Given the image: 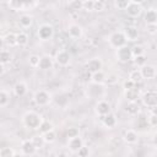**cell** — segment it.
<instances>
[{
  "label": "cell",
  "instance_id": "1",
  "mask_svg": "<svg viewBox=\"0 0 157 157\" xmlns=\"http://www.w3.org/2000/svg\"><path fill=\"white\" fill-rule=\"evenodd\" d=\"M43 120H44V119L42 118V115L38 114V113L34 112V110H29V112L25 113V115L22 117V124H23L26 128L32 129V130L39 129V126H40V124H42Z\"/></svg>",
  "mask_w": 157,
  "mask_h": 157
},
{
  "label": "cell",
  "instance_id": "2",
  "mask_svg": "<svg viewBox=\"0 0 157 157\" xmlns=\"http://www.w3.org/2000/svg\"><path fill=\"white\" fill-rule=\"evenodd\" d=\"M126 42H128V39H126V37H125V34H124V31H115V32H113V33L109 36V38H108L109 45H110L112 48H114V49H118V48L125 45Z\"/></svg>",
  "mask_w": 157,
  "mask_h": 157
},
{
  "label": "cell",
  "instance_id": "3",
  "mask_svg": "<svg viewBox=\"0 0 157 157\" xmlns=\"http://www.w3.org/2000/svg\"><path fill=\"white\" fill-rule=\"evenodd\" d=\"M33 101L39 107H45L52 102V94L47 90H37L33 94Z\"/></svg>",
  "mask_w": 157,
  "mask_h": 157
},
{
  "label": "cell",
  "instance_id": "4",
  "mask_svg": "<svg viewBox=\"0 0 157 157\" xmlns=\"http://www.w3.org/2000/svg\"><path fill=\"white\" fill-rule=\"evenodd\" d=\"M37 34H38V38L40 40H49L53 38L54 36V28L52 25L49 23H42L39 27H38V31H37Z\"/></svg>",
  "mask_w": 157,
  "mask_h": 157
},
{
  "label": "cell",
  "instance_id": "5",
  "mask_svg": "<svg viewBox=\"0 0 157 157\" xmlns=\"http://www.w3.org/2000/svg\"><path fill=\"white\" fill-rule=\"evenodd\" d=\"M115 58H117V60L120 61V63H128V61H130V60L134 58V56H132L131 48L128 47L126 44L123 45V47H120V48H118L117 52H115Z\"/></svg>",
  "mask_w": 157,
  "mask_h": 157
},
{
  "label": "cell",
  "instance_id": "6",
  "mask_svg": "<svg viewBox=\"0 0 157 157\" xmlns=\"http://www.w3.org/2000/svg\"><path fill=\"white\" fill-rule=\"evenodd\" d=\"M55 63L59 65V66H61V67H66V66H69V64H70V61H71V56H70V54L66 52V50H64V49H60V50H58L56 52V54H55Z\"/></svg>",
  "mask_w": 157,
  "mask_h": 157
},
{
  "label": "cell",
  "instance_id": "7",
  "mask_svg": "<svg viewBox=\"0 0 157 157\" xmlns=\"http://www.w3.org/2000/svg\"><path fill=\"white\" fill-rule=\"evenodd\" d=\"M66 31H67L69 37L72 38V39H78V38H81L82 34H83L82 27H81L80 25H77V23H70V25L67 26V29H66Z\"/></svg>",
  "mask_w": 157,
  "mask_h": 157
},
{
  "label": "cell",
  "instance_id": "8",
  "mask_svg": "<svg viewBox=\"0 0 157 157\" xmlns=\"http://www.w3.org/2000/svg\"><path fill=\"white\" fill-rule=\"evenodd\" d=\"M83 146V140L78 136H74V137H70L67 140V148L72 152V153H77V151Z\"/></svg>",
  "mask_w": 157,
  "mask_h": 157
},
{
  "label": "cell",
  "instance_id": "9",
  "mask_svg": "<svg viewBox=\"0 0 157 157\" xmlns=\"http://www.w3.org/2000/svg\"><path fill=\"white\" fill-rule=\"evenodd\" d=\"M140 71H141L142 78L145 80H152L157 76V69L153 65H144L140 67Z\"/></svg>",
  "mask_w": 157,
  "mask_h": 157
},
{
  "label": "cell",
  "instance_id": "10",
  "mask_svg": "<svg viewBox=\"0 0 157 157\" xmlns=\"http://www.w3.org/2000/svg\"><path fill=\"white\" fill-rule=\"evenodd\" d=\"M142 102L148 108H151L153 105H157V92L156 91H152V90L151 91H147L144 94V97H142Z\"/></svg>",
  "mask_w": 157,
  "mask_h": 157
},
{
  "label": "cell",
  "instance_id": "11",
  "mask_svg": "<svg viewBox=\"0 0 157 157\" xmlns=\"http://www.w3.org/2000/svg\"><path fill=\"white\" fill-rule=\"evenodd\" d=\"M96 113L101 118L105 117L107 114L110 113V104L107 101H103V99L102 101H98L97 104H96Z\"/></svg>",
  "mask_w": 157,
  "mask_h": 157
},
{
  "label": "cell",
  "instance_id": "12",
  "mask_svg": "<svg viewBox=\"0 0 157 157\" xmlns=\"http://www.w3.org/2000/svg\"><path fill=\"white\" fill-rule=\"evenodd\" d=\"M123 140H124L128 145H135V144L139 142V134H137L134 129H128V130L124 131Z\"/></svg>",
  "mask_w": 157,
  "mask_h": 157
},
{
  "label": "cell",
  "instance_id": "13",
  "mask_svg": "<svg viewBox=\"0 0 157 157\" xmlns=\"http://www.w3.org/2000/svg\"><path fill=\"white\" fill-rule=\"evenodd\" d=\"M102 66H103V63H102V60L99 58H92L86 64V67H87L88 72H91V74L102 70Z\"/></svg>",
  "mask_w": 157,
  "mask_h": 157
},
{
  "label": "cell",
  "instance_id": "14",
  "mask_svg": "<svg viewBox=\"0 0 157 157\" xmlns=\"http://www.w3.org/2000/svg\"><path fill=\"white\" fill-rule=\"evenodd\" d=\"M125 11H126V13H128L129 17H131V18H136V17H139V16L141 15V12H142V7H141L140 4L130 2V5L128 6V9H126Z\"/></svg>",
  "mask_w": 157,
  "mask_h": 157
},
{
  "label": "cell",
  "instance_id": "15",
  "mask_svg": "<svg viewBox=\"0 0 157 157\" xmlns=\"http://www.w3.org/2000/svg\"><path fill=\"white\" fill-rule=\"evenodd\" d=\"M36 147L32 142V140H25L22 141L21 144V153L22 155H26V156H29V155H33L36 152Z\"/></svg>",
  "mask_w": 157,
  "mask_h": 157
},
{
  "label": "cell",
  "instance_id": "16",
  "mask_svg": "<svg viewBox=\"0 0 157 157\" xmlns=\"http://www.w3.org/2000/svg\"><path fill=\"white\" fill-rule=\"evenodd\" d=\"M53 65H54V60H53V58L50 56V55H42L40 56V60H39V69L40 70H49V69H52L53 67Z\"/></svg>",
  "mask_w": 157,
  "mask_h": 157
},
{
  "label": "cell",
  "instance_id": "17",
  "mask_svg": "<svg viewBox=\"0 0 157 157\" xmlns=\"http://www.w3.org/2000/svg\"><path fill=\"white\" fill-rule=\"evenodd\" d=\"M124 34H125L126 39L130 40V42H135L139 38V31L135 26H128L124 29Z\"/></svg>",
  "mask_w": 157,
  "mask_h": 157
},
{
  "label": "cell",
  "instance_id": "18",
  "mask_svg": "<svg viewBox=\"0 0 157 157\" xmlns=\"http://www.w3.org/2000/svg\"><path fill=\"white\" fill-rule=\"evenodd\" d=\"M12 91H13V94L17 96V97H22L27 93V85L22 81H18L13 85L12 87Z\"/></svg>",
  "mask_w": 157,
  "mask_h": 157
},
{
  "label": "cell",
  "instance_id": "19",
  "mask_svg": "<svg viewBox=\"0 0 157 157\" xmlns=\"http://www.w3.org/2000/svg\"><path fill=\"white\" fill-rule=\"evenodd\" d=\"M102 124L108 129H113L117 125V117L113 113H109L102 118Z\"/></svg>",
  "mask_w": 157,
  "mask_h": 157
},
{
  "label": "cell",
  "instance_id": "20",
  "mask_svg": "<svg viewBox=\"0 0 157 157\" xmlns=\"http://www.w3.org/2000/svg\"><path fill=\"white\" fill-rule=\"evenodd\" d=\"M32 23H33V17L29 13H22L18 17V25L22 28H29L32 26Z\"/></svg>",
  "mask_w": 157,
  "mask_h": 157
},
{
  "label": "cell",
  "instance_id": "21",
  "mask_svg": "<svg viewBox=\"0 0 157 157\" xmlns=\"http://www.w3.org/2000/svg\"><path fill=\"white\" fill-rule=\"evenodd\" d=\"M105 74L102 71V70H99V71H97V72H93V74H91V82L93 83V85H102V83H104L105 82Z\"/></svg>",
  "mask_w": 157,
  "mask_h": 157
},
{
  "label": "cell",
  "instance_id": "22",
  "mask_svg": "<svg viewBox=\"0 0 157 157\" xmlns=\"http://www.w3.org/2000/svg\"><path fill=\"white\" fill-rule=\"evenodd\" d=\"M145 21L146 25H157V10L150 9L145 13Z\"/></svg>",
  "mask_w": 157,
  "mask_h": 157
},
{
  "label": "cell",
  "instance_id": "23",
  "mask_svg": "<svg viewBox=\"0 0 157 157\" xmlns=\"http://www.w3.org/2000/svg\"><path fill=\"white\" fill-rule=\"evenodd\" d=\"M12 61V54L10 53V50H7V49H1V52H0V63H1V65H7V64H10Z\"/></svg>",
  "mask_w": 157,
  "mask_h": 157
},
{
  "label": "cell",
  "instance_id": "24",
  "mask_svg": "<svg viewBox=\"0 0 157 157\" xmlns=\"http://www.w3.org/2000/svg\"><path fill=\"white\" fill-rule=\"evenodd\" d=\"M7 5L12 11H22L25 7V0H7Z\"/></svg>",
  "mask_w": 157,
  "mask_h": 157
},
{
  "label": "cell",
  "instance_id": "25",
  "mask_svg": "<svg viewBox=\"0 0 157 157\" xmlns=\"http://www.w3.org/2000/svg\"><path fill=\"white\" fill-rule=\"evenodd\" d=\"M2 40H4V43L7 47H15V45H17V37H16V33H13V32H9L2 38Z\"/></svg>",
  "mask_w": 157,
  "mask_h": 157
},
{
  "label": "cell",
  "instance_id": "26",
  "mask_svg": "<svg viewBox=\"0 0 157 157\" xmlns=\"http://www.w3.org/2000/svg\"><path fill=\"white\" fill-rule=\"evenodd\" d=\"M124 94H125V98H126L129 102H137L139 91H137L135 87H134V88H130V90H125Z\"/></svg>",
  "mask_w": 157,
  "mask_h": 157
},
{
  "label": "cell",
  "instance_id": "27",
  "mask_svg": "<svg viewBox=\"0 0 157 157\" xmlns=\"http://www.w3.org/2000/svg\"><path fill=\"white\" fill-rule=\"evenodd\" d=\"M10 102V93L6 91V90H1L0 91V107L1 108H5Z\"/></svg>",
  "mask_w": 157,
  "mask_h": 157
},
{
  "label": "cell",
  "instance_id": "28",
  "mask_svg": "<svg viewBox=\"0 0 157 157\" xmlns=\"http://www.w3.org/2000/svg\"><path fill=\"white\" fill-rule=\"evenodd\" d=\"M126 113L130 114V115H136L140 110V107L137 104V102H129L128 105H126Z\"/></svg>",
  "mask_w": 157,
  "mask_h": 157
},
{
  "label": "cell",
  "instance_id": "29",
  "mask_svg": "<svg viewBox=\"0 0 157 157\" xmlns=\"http://www.w3.org/2000/svg\"><path fill=\"white\" fill-rule=\"evenodd\" d=\"M16 37H17V45H20V47L27 45V43H28V36H27V33L18 32V33H16Z\"/></svg>",
  "mask_w": 157,
  "mask_h": 157
},
{
  "label": "cell",
  "instance_id": "30",
  "mask_svg": "<svg viewBox=\"0 0 157 157\" xmlns=\"http://www.w3.org/2000/svg\"><path fill=\"white\" fill-rule=\"evenodd\" d=\"M129 78H130L131 81H134L136 85H137L139 82H141V80H142V75H141L140 69H135V70H132V71L129 74Z\"/></svg>",
  "mask_w": 157,
  "mask_h": 157
},
{
  "label": "cell",
  "instance_id": "31",
  "mask_svg": "<svg viewBox=\"0 0 157 157\" xmlns=\"http://www.w3.org/2000/svg\"><path fill=\"white\" fill-rule=\"evenodd\" d=\"M42 135H43V137H44L45 144H53V142L56 140V132H55L54 129L50 130V131H47V132H44V134H42Z\"/></svg>",
  "mask_w": 157,
  "mask_h": 157
},
{
  "label": "cell",
  "instance_id": "32",
  "mask_svg": "<svg viewBox=\"0 0 157 157\" xmlns=\"http://www.w3.org/2000/svg\"><path fill=\"white\" fill-rule=\"evenodd\" d=\"M31 140H32V142H33V145H34V147H36L37 150H38V148H42L43 145L45 144L43 135H36V136H33Z\"/></svg>",
  "mask_w": 157,
  "mask_h": 157
},
{
  "label": "cell",
  "instance_id": "33",
  "mask_svg": "<svg viewBox=\"0 0 157 157\" xmlns=\"http://www.w3.org/2000/svg\"><path fill=\"white\" fill-rule=\"evenodd\" d=\"M69 7L74 11H80L83 9V0H70Z\"/></svg>",
  "mask_w": 157,
  "mask_h": 157
},
{
  "label": "cell",
  "instance_id": "34",
  "mask_svg": "<svg viewBox=\"0 0 157 157\" xmlns=\"http://www.w3.org/2000/svg\"><path fill=\"white\" fill-rule=\"evenodd\" d=\"M53 129H54V125H53L49 120H43L42 124H40V126H39V131H40V134H44V132L50 131V130H53Z\"/></svg>",
  "mask_w": 157,
  "mask_h": 157
},
{
  "label": "cell",
  "instance_id": "35",
  "mask_svg": "<svg viewBox=\"0 0 157 157\" xmlns=\"http://www.w3.org/2000/svg\"><path fill=\"white\" fill-rule=\"evenodd\" d=\"M130 2V0H114V7L118 10H126Z\"/></svg>",
  "mask_w": 157,
  "mask_h": 157
},
{
  "label": "cell",
  "instance_id": "36",
  "mask_svg": "<svg viewBox=\"0 0 157 157\" xmlns=\"http://www.w3.org/2000/svg\"><path fill=\"white\" fill-rule=\"evenodd\" d=\"M54 99H55V103H56L59 107H61V108L66 107L67 103H69V99H67L66 96H64V94H56V97H55Z\"/></svg>",
  "mask_w": 157,
  "mask_h": 157
},
{
  "label": "cell",
  "instance_id": "37",
  "mask_svg": "<svg viewBox=\"0 0 157 157\" xmlns=\"http://www.w3.org/2000/svg\"><path fill=\"white\" fill-rule=\"evenodd\" d=\"M17 153L11 148V147H2L0 150V157H13Z\"/></svg>",
  "mask_w": 157,
  "mask_h": 157
},
{
  "label": "cell",
  "instance_id": "38",
  "mask_svg": "<svg viewBox=\"0 0 157 157\" xmlns=\"http://www.w3.org/2000/svg\"><path fill=\"white\" fill-rule=\"evenodd\" d=\"M146 60H147V58H146L145 54H141V55H137V56L134 58V63H135V65L139 66V67L146 65Z\"/></svg>",
  "mask_w": 157,
  "mask_h": 157
},
{
  "label": "cell",
  "instance_id": "39",
  "mask_svg": "<svg viewBox=\"0 0 157 157\" xmlns=\"http://www.w3.org/2000/svg\"><path fill=\"white\" fill-rule=\"evenodd\" d=\"M39 60H40V56L33 54V55H31V56L28 58V64H29V66H32V67H38V66H39Z\"/></svg>",
  "mask_w": 157,
  "mask_h": 157
},
{
  "label": "cell",
  "instance_id": "40",
  "mask_svg": "<svg viewBox=\"0 0 157 157\" xmlns=\"http://www.w3.org/2000/svg\"><path fill=\"white\" fill-rule=\"evenodd\" d=\"M118 75L117 74H109L107 77H105V82L104 83H107L108 86H113V85H115V83H118Z\"/></svg>",
  "mask_w": 157,
  "mask_h": 157
},
{
  "label": "cell",
  "instance_id": "41",
  "mask_svg": "<svg viewBox=\"0 0 157 157\" xmlns=\"http://www.w3.org/2000/svg\"><path fill=\"white\" fill-rule=\"evenodd\" d=\"M87 12L94 11V0H83V9Z\"/></svg>",
  "mask_w": 157,
  "mask_h": 157
},
{
  "label": "cell",
  "instance_id": "42",
  "mask_svg": "<svg viewBox=\"0 0 157 157\" xmlns=\"http://www.w3.org/2000/svg\"><path fill=\"white\" fill-rule=\"evenodd\" d=\"M105 10V2L102 0H94V11L96 12H102Z\"/></svg>",
  "mask_w": 157,
  "mask_h": 157
},
{
  "label": "cell",
  "instance_id": "43",
  "mask_svg": "<svg viewBox=\"0 0 157 157\" xmlns=\"http://www.w3.org/2000/svg\"><path fill=\"white\" fill-rule=\"evenodd\" d=\"M131 52H132V56H137V55H141V54H145V50L141 45H135L131 48Z\"/></svg>",
  "mask_w": 157,
  "mask_h": 157
},
{
  "label": "cell",
  "instance_id": "44",
  "mask_svg": "<svg viewBox=\"0 0 157 157\" xmlns=\"http://www.w3.org/2000/svg\"><path fill=\"white\" fill-rule=\"evenodd\" d=\"M80 135V131H78V129L77 128H69L67 129V131H66V136H67V139H70V137H74V136H78Z\"/></svg>",
  "mask_w": 157,
  "mask_h": 157
},
{
  "label": "cell",
  "instance_id": "45",
  "mask_svg": "<svg viewBox=\"0 0 157 157\" xmlns=\"http://www.w3.org/2000/svg\"><path fill=\"white\" fill-rule=\"evenodd\" d=\"M90 148L88 147H86V146H82L78 151H77V155L78 156H81V157H86V156H90Z\"/></svg>",
  "mask_w": 157,
  "mask_h": 157
},
{
  "label": "cell",
  "instance_id": "46",
  "mask_svg": "<svg viewBox=\"0 0 157 157\" xmlns=\"http://www.w3.org/2000/svg\"><path fill=\"white\" fill-rule=\"evenodd\" d=\"M147 123L150 126H157V115L156 114H150L148 119H147Z\"/></svg>",
  "mask_w": 157,
  "mask_h": 157
},
{
  "label": "cell",
  "instance_id": "47",
  "mask_svg": "<svg viewBox=\"0 0 157 157\" xmlns=\"http://www.w3.org/2000/svg\"><path fill=\"white\" fill-rule=\"evenodd\" d=\"M135 86H136V83H135L134 81H131L130 78L125 80V81H124V83H123V87H124V90H130V88H134Z\"/></svg>",
  "mask_w": 157,
  "mask_h": 157
},
{
  "label": "cell",
  "instance_id": "48",
  "mask_svg": "<svg viewBox=\"0 0 157 157\" xmlns=\"http://www.w3.org/2000/svg\"><path fill=\"white\" fill-rule=\"evenodd\" d=\"M146 31L150 34H156L157 33V25H147L146 26Z\"/></svg>",
  "mask_w": 157,
  "mask_h": 157
},
{
  "label": "cell",
  "instance_id": "49",
  "mask_svg": "<svg viewBox=\"0 0 157 157\" xmlns=\"http://www.w3.org/2000/svg\"><path fill=\"white\" fill-rule=\"evenodd\" d=\"M150 114H156L157 115V105H153L150 108Z\"/></svg>",
  "mask_w": 157,
  "mask_h": 157
},
{
  "label": "cell",
  "instance_id": "50",
  "mask_svg": "<svg viewBox=\"0 0 157 157\" xmlns=\"http://www.w3.org/2000/svg\"><path fill=\"white\" fill-rule=\"evenodd\" d=\"M152 142H153L155 146H157V132L153 135V137H152Z\"/></svg>",
  "mask_w": 157,
  "mask_h": 157
},
{
  "label": "cell",
  "instance_id": "51",
  "mask_svg": "<svg viewBox=\"0 0 157 157\" xmlns=\"http://www.w3.org/2000/svg\"><path fill=\"white\" fill-rule=\"evenodd\" d=\"M130 1H131V2H135V4H140V5H141L145 0H130Z\"/></svg>",
  "mask_w": 157,
  "mask_h": 157
}]
</instances>
